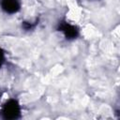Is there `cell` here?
<instances>
[{
    "label": "cell",
    "instance_id": "3957f363",
    "mask_svg": "<svg viewBox=\"0 0 120 120\" xmlns=\"http://www.w3.org/2000/svg\"><path fill=\"white\" fill-rule=\"evenodd\" d=\"M0 4L2 9L8 14L17 13L21 8V4L19 0H1Z\"/></svg>",
    "mask_w": 120,
    "mask_h": 120
},
{
    "label": "cell",
    "instance_id": "7a4b0ae2",
    "mask_svg": "<svg viewBox=\"0 0 120 120\" xmlns=\"http://www.w3.org/2000/svg\"><path fill=\"white\" fill-rule=\"evenodd\" d=\"M57 30L65 36V38L68 40H72L77 38L79 36V29L77 26L66 22V21H61L59 22L57 25Z\"/></svg>",
    "mask_w": 120,
    "mask_h": 120
},
{
    "label": "cell",
    "instance_id": "6da1fadb",
    "mask_svg": "<svg viewBox=\"0 0 120 120\" xmlns=\"http://www.w3.org/2000/svg\"><path fill=\"white\" fill-rule=\"evenodd\" d=\"M2 117L8 120L18 119L21 117V106L16 99H8L1 109Z\"/></svg>",
    "mask_w": 120,
    "mask_h": 120
},
{
    "label": "cell",
    "instance_id": "5b68a950",
    "mask_svg": "<svg viewBox=\"0 0 120 120\" xmlns=\"http://www.w3.org/2000/svg\"><path fill=\"white\" fill-rule=\"evenodd\" d=\"M4 61H5V54H4L3 50L0 48V68L2 67V65H3Z\"/></svg>",
    "mask_w": 120,
    "mask_h": 120
},
{
    "label": "cell",
    "instance_id": "277c9868",
    "mask_svg": "<svg viewBox=\"0 0 120 120\" xmlns=\"http://www.w3.org/2000/svg\"><path fill=\"white\" fill-rule=\"evenodd\" d=\"M37 23H38V21H36L34 23L33 22H23L22 25L23 29H25V30H31V29H33L37 25Z\"/></svg>",
    "mask_w": 120,
    "mask_h": 120
}]
</instances>
